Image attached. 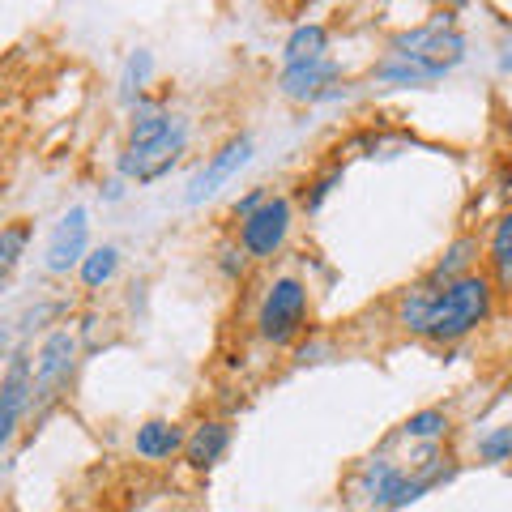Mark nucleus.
<instances>
[{"label": "nucleus", "mask_w": 512, "mask_h": 512, "mask_svg": "<svg viewBox=\"0 0 512 512\" xmlns=\"http://www.w3.org/2000/svg\"><path fill=\"white\" fill-rule=\"evenodd\" d=\"M487 312H491V282L483 274H466V278L448 282L444 291H436V308H431L427 325H423V338L453 346L466 338L470 329L483 325Z\"/></svg>", "instance_id": "1"}, {"label": "nucleus", "mask_w": 512, "mask_h": 512, "mask_svg": "<svg viewBox=\"0 0 512 512\" xmlns=\"http://www.w3.org/2000/svg\"><path fill=\"white\" fill-rule=\"evenodd\" d=\"M73 359H77V338H73L69 329H56L52 338L39 346L35 372H30V406H35V410H47L64 389H69Z\"/></svg>", "instance_id": "2"}, {"label": "nucleus", "mask_w": 512, "mask_h": 512, "mask_svg": "<svg viewBox=\"0 0 512 512\" xmlns=\"http://www.w3.org/2000/svg\"><path fill=\"white\" fill-rule=\"evenodd\" d=\"M303 316H308V286H303L299 278H278L274 286H269L265 303H261L256 325H261L265 342L286 346L303 329Z\"/></svg>", "instance_id": "3"}, {"label": "nucleus", "mask_w": 512, "mask_h": 512, "mask_svg": "<svg viewBox=\"0 0 512 512\" xmlns=\"http://www.w3.org/2000/svg\"><path fill=\"white\" fill-rule=\"evenodd\" d=\"M286 231H291V201L286 197H265L261 210H252L239 227V239L252 256H274L282 244H286Z\"/></svg>", "instance_id": "4"}, {"label": "nucleus", "mask_w": 512, "mask_h": 512, "mask_svg": "<svg viewBox=\"0 0 512 512\" xmlns=\"http://www.w3.org/2000/svg\"><path fill=\"white\" fill-rule=\"evenodd\" d=\"M393 56H410V60H427V64H453L466 56V39L457 30H436V26H419V30H406V35L393 39Z\"/></svg>", "instance_id": "5"}, {"label": "nucleus", "mask_w": 512, "mask_h": 512, "mask_svg": "<svg viewBox=\"0 0 512 512\" xmlns=\"http://www.w3.org/2000/svg\"><path fill=\"white\" fill-rule=\"evenodd\" d=\"M248 158H252V141H248V137H235V141H227V146H222V150L210 158V163H205V167H201V171L188 180L184 201H188V205H201L205 197H214V192H218L222 184H227L231 175L248 163Z\"/></svg>", "instance_id": "6"}, {"label": "nucleus", "mask_w": 512, "mask_h": 512, "mask_svg": "<svg viewBox=\"0 0 512 512\" xmlns=\"http://www.w3.org/2000/svg\"><path fill=\"white\" fill-rule=\"evenodd\" d=\"M30 410V359L13 355L5 376H0V448L13 440V431L22 427Z\"/></svg>", "instance_id": "7"}, {"label": "nucleus", "mask_w": 512, "mask_h": 512, "mask_svg": "<svg viewBox=\"0 0 512 512\" xmlns=\"http://www.w3.org/2000/svg\"><path fill=\"white\" fill-rule=\"evenodd\" d=\"M86 239H90V218L82 205H73V210L56 222L52 239H47V269H52V274H69L73 265H82Z\"/></svg>", "instance_id": "8"}, {"label": "nucleus", "mask_w": 512, "mask_h": 512, "mask_svg": "<svg viewBox=\"0 0 512 512\" xmlns=\"http://www.w3.org/2000/svg\"><path fill=\"white\" fill-rule=\"evenodd\" d=\"M184 146H188V124L175 120L171 133H167L163 141H154L150 150L124 154V158H120V171H124V175H137L141 184H150V180H158V175H167V171L175 167V158L184 154Z\"/></svg>", "instance_id": "9"}, {"label": "nucleus", "mask_w": 512, "mask_h": 512, "mask_svg": "<svg viewBox=\"0 0 512 512\" xmlns=\"http://www.w3.org/2000/svg\"><path fill=\"white\" fill-rule=\"evenodd\" d=\"M342 77V64L338 60H329V56H320V60H308V64H286V73H282V94L286 99H320L325 94L329 82H338Z\"/></svg>", "instance_id": "10"}, {"label": "nucleus", "mask_w": 512, "mask_h": 512, "mask_svg": "<svg viewBox=\"0 0 512 512\" xmlns=\"http://www.w3.org/2000/svg\"><path fill=\"white\" fill-rule=\"evenodd\" d=\"M227 444H231V427L218 423V419H210V423H201V427L184 440V457H188L192 470H210L214 461L227 453Z\"/></svg>", "instance_id": "11"}, {"label": "nucleus", "mask_w": 512, "mask_h": 512, "mask_svg": "<svg viewBox=\"0 0 512 512\" xmlns=\"http://www.w3.org/2000/svg\"><path fill=\"white\" fill-rule=\"evenodd\" d=\"M444 73H448L444 64H427V60H410V56H389L384 64H376V82H393V86H423Z\"/></svg>", "instance_id": "12"}, {"label": "nucleus", "mask_w": 512, "mask_h": 512, "mask_svg": "<svg viewBox=\"0 0 512 512\" xmlns=\"http://www.w3.org/2000/svg\"><path fill=\"white\" fill-rule=\"evenodd\" d=\"M487 252H491V274H495L491 291H500V295L512 299V214H504L500 222H495Z\"/></svg>", "instance_id": "13"}, {"label": "nucleus", "mask_w": 512, "mask_h": 512, "mask_svg": "<svg viewBox=\"0 0 512 512\" xmlns=\"http://www.w3.org/2000/svg\"><path fill=\"white\" fill-rule=\"evenodd\" d=\"M133 448H137L141 457H150V461H163V457H171V453H180V448H184V436H180V427H175V423L150 419L146 427H137Z\"/></svg>", "instance_id": "14"}, {"label": "nucleus", "mask_w": 512, "mask_h": 512, "mask_svg": "<svg viewBox=\"0 0 512 512\" xmlns=\"http://www.w3.org/2000/svg\"><path fill=\"white\" fill-rule=\"evenodd\" d=\"M474 256H478V239H470V235H466V239H457V244L440 256V265L427 274V286H436V291H440V286H448V282H457V278L474 274V269H470V265H474Z\"/></svg>", "instance_id": "15"}, {"label": "nucleus", "mask_w": 512, "mask_h": 512, "mask_svg": "<svg viewBox=\"0 0 512 512\" xmlns=\"http://www.w3.org/2000/svg\"><path fill=\"white\" fill-rule=\"evenodd\" d=\"M175 120H180V116H167V111H158V107H141L137 120H133V128H128V150H124V154L150 150L154 141H163V137L171 133Z\"/></svg>", "instance_id": "16"}, {"label": "nucleus", "mask_w": 512, "mask_h": 512, "mask_svg": "<svg viewBox=\"0 0 512 512\" xmlns=\"http://www.w3.org/2000/svg\"><path fill=\"white\" fill-rule=\"evenodd\" d=\"M325 43H329V30L325 26H320V22H303V26L291 30V39H286L282 56H286V64H308V60L325 56Z\"/></svg>", "instance_id": "17"}, {"label": "nucleus", "mask_w": 512, "mask_h": 512, "mask_svg": "<svg viewBox=\"0 0 512 512\" xmlns=\"http://www.w3.org/2000/svg\"><path fill=\"white\" fill-rule=\"evenodd\" d=\"M26 244H30V227H26V222H13V227L0 231V286L13 278V269H18Z\"/></svg>", "instance_id": "18"}, {"label": "nucleus", "mask_w": 512, "mask_h": 512, "mask_svg": "<svg viewBox=\"0 0 512 512\" xmlns=\"http://www.w3.org/2000/svg\"><path fill=\"white\" fill-rule=\"evenodd\" d=\"M431 308H436V286H414V291L402 299V308H397V320H402L410 333H423Z\"/></svg>", "instance_id": "19"}, {"label": "nucleus", "mask_w": 512, "mask_h": 512, "mask_svg": "<svg viewBox=\"0 0 512 512\" xmlns=\"http://www.w3.org/2000/svg\"><path fill=\"white\" fill-rule=\"evenodd\" d=\"M116 269H120V248L103 244V248L86 252V261H82V282H86V286H103V282L116 278Z\"/></svg>", "instance_id": "20"}, {"label": "nucleus", "mask_w": 512, "mask_h": 512, "mask_svg": "<svg viewBox=\"0 0 512 512\" xmlns=\"http://www.w3.org/2000/svg\"><path fill=\"white\" fill-rule=\"evenodd\" d=\"M402 431L410 440H440L448 431V414L444 410H419V414H410Z\"/></svg>", "instance_id": "21"}, {"label": "nucleus", "mask_w": 512, "mask_h": 512, "mask_svg": "<svg viewBox=\"0 0 512 512\" xmlns=\"http://www.w3.org/2000/svg\"><path fill=\"white\" fill-rule=\"evenodd\" d=\"M478 453L487 461H512V423L508 427H495L491 436L478 440Z\"/></svg>", "instance_id": "22"}, {"label": "nucleus", "mask_w": 512, "mask_h": 512, "mask_svg": "<svg viewBox=\"0 0 512 512\" xmlns=\"http://www.w3.org/2000/svg\"><path fill=\"white\" fill-rule=\"evenodd\" d=\"M150 73V52H137L133 60H128V77H124V94H133V86L141 90V82H146Z\"/></svg>", "instance_id": "23"}, {"label": "nucleus", "mask_w": 512, "mask_h": 512, "mask_svg": "<svg viewBox=\"0 0 512 512\" xmlns=\"http://www.w3.org/2000/svg\"><path fill=\"white\" fill-rule=\"evenodd\" d=\"M338 184H342V171H329V175H320V180L312 184V192H308V210H320V201H325V197H329V192L338 188Z\"/></svg>", "instance_id": "24"}, {"label": "nucleus", "mask_w": 512, "mask_h": 512, "mask_svg": "<svg viewBox=\"0 0 512 512\" xmlns=\"http://www.w3.org/2000/svg\"><path fill=\"white\" fill-rule=\"evenodd\" d=\"M261 205H265V192H261V188H252L244 201H235V214H239V218H248L252 210H261Z\"/></svg>", "instance_id": "25"}, {"label": "nucleus", "mask_w": 512, "mask_h": 512, "mask_svg": "<svg viewBox=\"0 0 512 512\" xmlns=\"http://www.w3.org/2000/svg\"><path fill=\"white\" fill-rule=\"evenodd\" d=\"M5 350H9V338H5V333H0V355H5Z\"/></svg>", "instance_id": "26"}]
</instances>
